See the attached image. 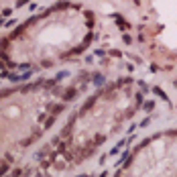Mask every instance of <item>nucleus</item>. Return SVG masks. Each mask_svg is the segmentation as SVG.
<instances>
[{
	"mask_svg": "<svg viewBox=\"0 0 177 177\" xmlns=\"http://www.w3.org/2000/svg\"><path fill=\"white\" fill-rule=\"evenodd\" d=\"M61 75H35L0 83V177H10L31 155L33 145L51 128L63 102L75 96L61 92Z\"/></svg>",
	"mask_w": 177,
	"mask_h": 177,
	"instance_id": "f257e3e1",
	"label": "nucleus"
},
{
	"mask_svg": "<svg viewBox=\"0 0 177 177\" xmlns=\"http://www.w3.org/2000/svg\"><path fill=\"white\" fill-rule=\"evenodd\" d=\"M35 0H0V25H4L8 19H12L14 14L29 6Z\"/></svg>",
	"mask_w": 177,
	"mask_h": 177,
	"instance_id": "f03ea898",
	"label": "nucleus"
}]
</instances>
